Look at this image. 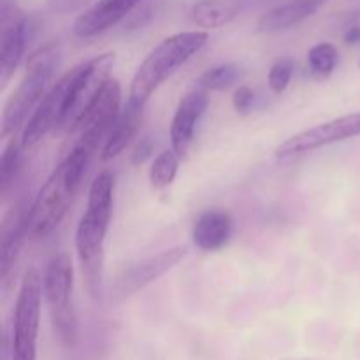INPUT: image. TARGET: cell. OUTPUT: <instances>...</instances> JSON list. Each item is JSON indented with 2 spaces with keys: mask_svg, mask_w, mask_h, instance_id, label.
<instances>
[{
  "mask_svg": "<svg viewBox=\"0 0 360 360\" xmlns=\"http://www.w3.org/2000/svg\"><path fill=\"white\" fill-rule=\"evenodd\" d=\"M357 136H360V112H354V115L340 116V118H334L330 122L320 123L313 129L302 130V132L288 137L276 148L274 153L281 160H287V158L311 153V151L320 150L323 146Z\"/></svg>",
  "mask_w": 360,
  "mask_h": 360,
  "instance_id": "9",
  "label": "cell"
},
{
  "mask_svg": "<svg viewBox=\"0 0 360 360\" xmlns=\"http://www.w3.org/2000/svg\"><path fill=\"white\" fill-rule=\"evenodd\" d=\"M144 118V108H137V105L125 104L123 111L120 112L118 120H116L115 127H112L111 134H109L108 141L104 143L101 151L102 160H112L118 157L130 141L137 136L141 129V123Z\"/></svg>",
  "mask_w": 360,
  "mask_h": 360,
  "instance_id": "18",
  "label": "cell"
},
{
  "mask_svg": "<svg viewBox=\"0 0 360 360\" xmlns=\"http://www.w3.org/2000/svg\"><path fill=\"white\" fill-rule=\"evenodd\" d=\"M345 41H347L348 44H357V42H360V28L355 27L352 28V30H348L347 35H345Z\"/></svg>",
  "mask_w": 360,
  "mask_h": 360,
  "instance_id": "28",
  "label": "cell"
},
{
  "mask_svg": "<svg viewBox=\"0 0 360 360\" xmlns=\"http://www.w3.org/2000/svg\"><path fill=\"white\" fill-rule=\"evenodd\" d=\"M309 70L316 77H327L334 72L338 63V49L330 42H320L308 53Z\"/></svg>",
  "mask_w": 360,
  "mask_h": 360,
  "instance_id": "23",
  "label": "cell"
},
{
  "mask_svg": "<svg viewBox=\"0 0 360 360\" xmlns=\"http://www.w3.org/2000/svg\"><path fill=\"white\" fill-rule=\"evenodd\" d=\"M234 229L231 213L220 207H213L200 214L193 224V245L202 252H217L229 243Z\"/></svg>",
  "mask_w": 360,
  "mask_h": 360,
  "instance_id": "16",
  "label": "cell"
},
{
  "mask_svg": "<svg viewBox=\"0 0 360 360\" xmlns=\"http://www.w3.org/2000/svg\"><path fill=\"white\" fill-rule=\"evenodd\" d=\"M153 143H151L150 137H144V139L139 141V144L136 146L132 155V164L134 165H141L146 162V158L153 153Z\"/></svg>",
  "mask_w": 360,
  "mask_h": 360,
  "instance_id": "27",
  "label": "cell"
},
{
  "mask_svg": "<svg viewBox=\"0 0 360 360\" xmlns=\"http://www.w3.org/2000/svg\"><path fill=\"white\" fill-rule=\"evenodd\" d=\"M143 0H98L76 18L72 25L74 35L81 39L95 37L120 23Z\"/></svg>",
  "mask_w": 360,
  "mask_h": 360,
  "instance_id": "14",
  "label": "cell"
},
{
  "mask_svg": "<svg viewBox=\"0 0 360 360\" xmlns=\"http://www.w3.org/2000/svg\"><path fill=\"white\" fill-rule=\"evenodd\" d=\"M326 4L327 0H290V2L273 7L266 14H262L257 28L260 32H267V34L287 30L319 13Z\"/></svg>",
  "mask_w": 360,
  "mask_h": 360,
  "instance_id": "17",
  "label": "cell"
},
{
  "mask_svg": "<svg viewBox=\"0 0 360 360\" xmlns=\"http://www.w3.org/2000/svg\"><path fill=\"white\" fill-rule=\"evenodd\" d=\"M28 39V21L21 14H2V34H0V83L6 86L14 76Z\"/></svg>",
  "mask_w": 360,
  "mask_h": 360,
  "instance_id": "15",
  "label": "cell"
},
{
  "mask_svg": "<svg viewBox=\"0 0 360 360\" xmlns=\"http://www.w3.org/2000/svg\"><path fill=\"white\" fill-rule=\"evenodd\" d=\"M253 101H255V95H253V90L246 84H241L238 90L234 91V97H232V105L238 112L241 115H246V112L252 109Z\"/></svg>",
  "mask_w": 360,
  "mask_h": 360,
  "instance_id": "25",
  "label": "cell"
},
{
  "mask_svg": "<svg viewBox=\"0 0 360 360\" xmlns=\"http://www.w3.org/2000/svg\"><path fill=\"white\" fill-rule=\"evenodd\" d=\"M91 2L94 0H48V6L58 14H70L76 11H83Z\"/></svg>",
  "mask_w": 360,
  "mask_h": 360,
  "instance_id": "26",
  "label": "cell"
},
{
  "mask_svg": "<svg viewBox=\"0 0 360 360\" xmlns=\"http://www.w3.org/2000/svg\"><path fill=\"white\" fill-rule=\"evenodd\" d=\"M115 172L104 169L91 181L86 211L76 231V252L83 271L84 287L91 299L101 297L104 278V243L112 214Z\"/></svg>",
  "mask_w": 360,
  "mask_h": 360,
  "instance_id": "1",
  "label": "cell"
},
{
  "mask_svg": "<svg viewBox=\"0 0 360 360\" xmlns=\"http://www.w3.org/2000/svg\"><path fill=\"white\" fill-rule=\"evenodd\" d=\"M207 41L210 35L206 32L192 30L179 32L155 46L134 74L127 104L146 108L151 95L195 56Z\"/></svg>",
  "mask_w": 360,
  "mask_h": 360,
  "instance_id": "3",
  "label": "cell"
},
{
  "mask_svg": "<svg viewBox=\"0 0 360 360\" xmlns=\"http://www.w3.org/2000/svg\"><path fill=\"white\" fill-rule=\"evenodd\" d=\"M238 13V7L231 4L218 2V0H200L192 7L190 18L200 28H218L231 23Z\"/></svg>",
  "mask_w": 360,
  "mask_h": 360,
  "instance_id": "19",
  "label": "cell"
},
{
  "mask_svg": "<svg viewBox=\"0 0 360 360\" xmlns=\"http://www.w3.org/2000/svg\"><path fill=\"white\" fill-rule=\"evenodd\" d=\"M58 60L60 49L56 42H48L28 56L25 76L21 77L18 88L4 105L2 132H0L2 139L14 136L16 130L27 125L30 116L48 94L46 90L49 86V81L55 76Z\"/></svg>",
  "mask_w": 360,
  "mask_h": 360,
  "instance_id": "4",
  "label": "cell"
},
{
  "mask_svg": "<svg viewBox=\"0 0 360 360\" xmlns=\"http://www.w3.org/2000/svg\"><path fill=\"white\" fill-rule=\"evenodd\" d=\"M21 141L11 137L7 141L6 148L2 151V158H0V192L6 195L7 190L13 186L14 179L18 178V172L21 169Z\"/></svg>",
  "mask_w": 360,
  "mask_h": 360,
  "instance_id": "20",
  "label": "cell"
},
{
  "mask_svg": "<svg viewBox=\"0 0 360 360\" xmlns=\"http://www.w3.org/2000/svg\"><path fill=\"white\" fill-rule=\"evenodd\" d=\"M74 266L69 253L62 252L53 257L42 276L44 301L51 315L53 329L65 347H74L77 341V319L72 306Z\"/></svg>",
  "mask_w": 360,
  "mask_h": 360,
  "instance_id": "6",
  "label": "cell"
},
{
  "mask_svg": "<svg viewBox=\"0 0 360 360\" xmlns=\"http://www.w3.org/2000/svg\"><path fill=\"white\" fill-rule=\"evenodd\" d=\"M120 104H122V86L118 79H109L101 94L97 95L90 108L86 109L79 122L74 125L69 136H76L77 141L74 146H79L94 155L102 141H108L112 127L120 116Z\"/></svg>",
  "mask_w": 360,
  "mask_h": 360,
  "instance_id": "8",
  "label": "cell"
},
{
  "mask_svg": "<svg viewBox=\"0 0 360 360\" xmlns=\"http://www.w3.org/2000/svg\"><path fill=\"white\" fill-rule=\"evenodd\" d=\"M90 158L91 153L86 150L72 146L65 158L53 169L32 200L28 213V238L41 241L63 220L83 183Z\"/></svg>",
  "mask_w": 360,
  "mask_h": 360,
  "instance_id": "2",
  "label": "cell"
},
{
  "mask_svg": "<svg viewBox=\"0 0 360 360\" xmlns=\"http://www.w3.org/2000/svg\"><path fill=\"white\" fill-rule=\"evenodd\" d=\"M44 288L37 267H28L14 306L13 326L7 333L11 360H37V336Z\"/></svg>",
  "mask_w": 360,
  "mask_h": 360,
  "instance_id": "5",
  "label": "cell"
},
{
  "mask_svg": "<svg viewBox=\"0 0 360 360\" xmlns=\"http://www.w3.org/2000/svg\"><path fill=\"white\" fill-rule=\"evenodd\" d=\"M186 253H188L186 246H172V248L164 250L157 255L132 264L127 269H123V273L116 278V294L122 295V297H129V295L143 290L144 287L153 283L157 278L167 273L169 269H172L176 264L181 262Z\"/></svg>",
  "mask_w": 360,
  "mask_h": 360,
  "instance_id": "11",
  "label": "cell"
},
{
  "mask_svg": "<svg viewBox=\"0 0 360 360\" xmlns=\"http://www.w3.org/2000/svg\"><path fill=\"white\" fill-rule=\"evenodd\" d=\"M32 202L27 197H21L13 210L4 217L2 229H0V281L2 287L7 288L11 276L16 269L20 259L21 246L25 238H28V213Z\"/></svg>",
  "mask_w": 360,
  "mask_h": 360,
  "instance_id": "12",
  "label": "cell"
},
{
  "mask_svg": "<svg viewBox=\"0 0 360 360\" xmlns=\"http://www.w3.org/2000/svg\"><path fill=\"white\" fill-rule=\"evenodd\" d=\"M210 104L206 90H192L179 101L171 123V144L179 158L188 157L190 146L195 137V129Z\"/></svg>",
  "mask_w": 360,
  "mask_h": 360,
  "instance_id": "13",
  "label": "cell"
},
{
  "mask_svg": "<svg viewBox=\"0 0 360 360\" xmlns=\"http://www.w3.org/2000/svg\"><path fill=\"white\" fill-rule=\"evenodd\" d=\"M179 160L181 158L174 153V150H165L153 160L150 169V181L155 190L167 188L174 181L178 174Z\"/></svg>",
  "mask_w": 360,
  "mask_h": 360,
  "instance_id": "21",
  "label": "cell"
},
{
  "mask_svg": "<svg viewBox=\"0 0 360 360\" xmlns=\"http://www.w3.org/2000/svg\"><path fill=\"white\" fill-rule=\"evenodd\" d=\"M116 63L115 53H102V55L94 56V58L81 62L70 69V84L67 91L65 112H63L62 132L70 134L81 116L86 112L91 102L97 98L102 88L111 79L112 67Z\"/></svg>",
  "mask_w": 360,
  "mask_h": 360,
  "instance_id": "7",
  "label": "cell"
},
{
  "mask_svg": "<svg viewBox=\"0 0 360 360\" xmlns=\"http://www.w3.org/2000/svg\"><path fill=\"white\" fill-rule=\"evenodd\" d=\"M241 76V67L236 63H221L206 70L199 79V88L206 91H221L232 86Z\"/></svg>",
  "mask_w": 360,
  "mask_h": 360,
  "instance_id": "22",
  "label": "cell"
},
{
  "mask_svg": "<svg viewBox=\"0 0 360 360\" xmlns=\"http://www.w3.org/2000/svg\"><path fill=\"white\" fill-rule=\"evenodd\" d=\"M294 69L295 63L292 58H280L278 62H274V65L269 70V76H267V84H269L271 91L283 94L290 83Z\"/></svg>",
  "mask_w": 360,
  "mask_h": 360,
  "instance_id": "24",
  "label": "cell"
},
{
  "mask_svg": "<svg viewBox=\"0 0 360 360\" xmlns=\"http://www.w3.org/2000/svg\"><path fill=\"white\" fill-rule=\"evenodd\" d=\"M70 84V70H67L53 86L49 88L48 94L37 105L34 115L25 125L23 134H21V146L23 150L35 146L41 143L51 130H60L62 125L63 112H65V101H67V91H69Z\"/></svg>",
  "mask_w": 360,
  "mask_h": 360,
  "instance_id": "10",
  "label": "cell"
}]
</instances>
